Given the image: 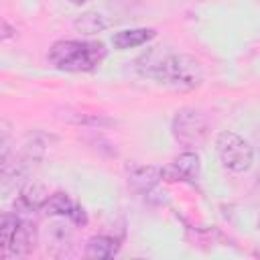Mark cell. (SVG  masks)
<instances>
[{
  "label": "cell",
  "mask_w": 260,
  "mask_h": 260,
  "mask_svg": "<svg viewBox=\"0 0 260 260\" xmlns=\"http://www.w3.org/2000/svg\"><path fill=\"white\" fill-rule=\"evenodd\" d=\"M118 254V242L110 236H93L85 244V256L87 258H98L106 260Z\"/></svg>",
  "instance_id": "obj_9"
},
{
  "label": "cell",
  "mask_w": 260,
  "mask_h": 260,
  "mask_svg": "<svg viewBox=\"0 0 260 260\" xmlns=\"http://www.w3.org/2000/svg\"><path fill=\"white\" fill-rule=\"evenodd\" d=\"M35 248V230L16 213H4L0 219V254L2 258H18Z\"/></svg>",
  "instance_id": "obj_3"
},
{
  "label": "cell",
  "mask_w": 260,
  "mask_h": 260,
  "mask_svg": "<svg viewBox=\"0 0 260 260\" xmlns=\"http://www.w3.org/2000/svg\"><path fill=\"white\" fill-rule=\"evenodd\" d=\"M154 37H156L154 28H124V30H118L112 37V45L118 51H126V49L142 47L148 41H152Z\"/></svg>",
  "instance_id": "obj_8"
},
{
  "label": "cell",
  "mask_w": 260,
  "mask_h": 260,
  "mask_svg": "<svg viewBox=\"0 0 260 260\" xmlns=\"http://www.w3.org/2000/svg\"><path fill=\"white\" fill-rule=\"evenodd\" d=\"M173 136L185 146H197L207 136V120L199 110L183 108L173 118Z\"/></svg>",
  "instance_id": "obj_5"
},
{
  "label": "cell",
  "mask_w": 260,
  "mask_h": 260,
  "mask_svg": "<svg viewBox=\"0 0 260 260\" xmlns=\"http://www.w3.org/2000/svg\"><path fill=\"white\" fill-rule=\"evenodd\" d=\"M47 197H49V195L45 193V189H43L41 185H37V183L26 185V187L20 191V203H22L28 211H32V209H41V205L45 203Z\"/></svg>",
  "instance_id": "obj_12"
},
{
  "label": "cell",
  "mask_w": 260,
  "mask_h": 260,
  "mask_svg": "<svg viewBox=\"0 0 260 260\" xmlns=\"http://www.w3.org/2000/svg\"><path fill=\"white\" fill-rule=\"evenodd\" d=\"M156 81L173 89H193L203 81L201 63L185 53H175L165 57L152 71Z\"/></svg>",
  "instance_id": "obj_2"
},
{
  "label": "cell",
  "mask_w": 260,
  "mask_h": 260,
  "mask_svg": "<svg viewBox=\"0 0 260 260\" xmlns=\"http://www.w3.org/2000/svg\"><path fill=\"white\" fill-rule=\"evenodd\" d=\"M73 24H75V28H77L79 32H83V35H93V32H100V30H104V28L108 26L106 18H104L100 12H85V14H81Z\"/></svg>",
  "instance_id": "obj_11"
},
{
  "label": "cell",
  "mask_w": 260,
  "mask_h": 260,
  "mask_svg": "<svg viewBox=\"0 0 260 260\" xmlns=\"http://www.w3.org/2000/svg\"><path fill=\"white\" fill-rule=\"evenodd\" d=\"M67 2H71V4H75V6H81V4H85L87 0H67Z\"/></svg>",
  "instance_id": "obj_14"
},
{
  "label": "cell",
  "mask_w": 260,
  "mask_h": 260,
  "mask_svg": "<svg viewBox=\"0 0 260 260\" xmlns=\"http://www.w3.org/2000/svg\"><path fill=\"white\" fill-rule=\"evenodd\" d=\"M41 211L49 217H69L75 223H85V213L67 193H53L41 205Z\"/></svg>",
  "instance_id": "obj_7"
},
{
  "label": "cell",
  "mask_w": 260,
  "mask_h": 260,
  "mask_svg": "<svg viewBox=\"0 0 260 260\" xmlns=\"http://www.w3.org/2000/svg\"><path fill=\"white\" fill-rule=\"evenodd\" d=\"M160 179H162V173L156 167H134L130 171V175H128L130 185L136 187V189H140V191H148Z\"/></svg>",
  "instance_id": "obj_10"
},
{
  "label": "cell",
  "mask_w": 260,
  "mask_h": 260,
  "mask_svg": "<svg viewBox=\"0 0 260 260\" xmlns=\"http://www.w3.org/2000/svg\"><path fill=\"white\" fill-rule=\"evenodd\" d=\"M47 59L59 71H93L106 59V45L102 41H57Z\"/></svg>",
  "instance_id": "obj_1"
},
{
  "label": "cell",
  "mask_w": 260,
  "mask_h": 260,
  "mask_svg": "<svg viewBox=\"0 0 260 260\" xmlns=\"http://www.w3.org/2000/svg\"><path fill=\"white\" fill-rule=\"evenodd\" d=\"M215 150L223 169L232 173H246L254 162V148L250 142L232 130H221L215 136Z\"/></svg>",
  "instance_id": "obj_4"
},
{
  "label": "cell",
  "mask_w": 260,
  "mask_h": 260,
  "mask_svg": "<svg viewBox=\"0 0 260 260\" xmlns=\"http://www.w3.org/2000/svg\"><path fill=\"white\" fill-rule=\"evenodd\" d=\"M199 171H201V162H199V156L197 152H181L171 165L162 167L160 173H162V179L169 181V183H177V181H195L199 177Z\"/></svg>",
  "instance_id": "obj_6"
},
{
  "label": "cell",
  "mask_w": 260,
  "mask_h": 260,
  "mask_svg": "<svg viewBox=\"0 0 260 260\" xmlns=\"http://www.w3.org/2000/svg\"><path fill=\"white\" fill-rule=\"evenodd\" d=\"M49 242H51V248H61L65 250L71 242V230L65 221H57L49 228Z\"/></svg>",
  "instance_id": "obj_13"
}]
</instances>
